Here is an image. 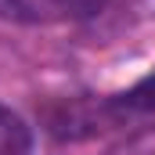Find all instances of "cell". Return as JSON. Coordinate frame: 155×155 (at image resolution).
<instances>
[{
    "label": "cell",
    "instance_id": "6da1fadb",
    "mask_svg": "<svg viewBox=\"0 0 155 155\" xmlns=\"http://www.w3.org/2000/svg\"><path fill=\"white\" fill-rule=\"evenodd\" d=\"M105 7V0H0V11L25 25H51V22H79Z\"/></svg>",
    "mask_w": 155,
    "mask_h": 155
},
{
    "label": "cell",
    "instance_id": "7a4b0ae2",
    "mask_svg": "<svg viewBox=\"0 0 155 155\" xmlns=\"http://www.w3.org/2000/svg\"><path fill=\"white\" fill-rule=\"evenodd\" d=\"M33 152V134L25 119L0 105V155H29Z\"/></svg>",
    "mask_w": 155,
    "mask_h": 155
},
{
    "label": "cell",
    "instance_id": "3957f363",
    "mask_svg": "<svg viewBox=\"0 0 155 155\" xmlns=\"http://www.w3.org/2000/svg\"><path fill=\"white\" fill-rule=\"evenodd\" d=\"M112 108L119 112V119L152 112V108H155V72H152V76H144L137 87H130V90L116 94V97H112Z\"/></svg>",
    "mask_w": 155,
    "mask_h": 155
},
{
    "label": "cell",
    "instance_id": "277c9868",
    "mask_svg": "<svg viewBox=\"0 0 155 155\" xmlns=\"http://www.w3.org/2000/svg\"><path fill=\"white\" fill-rule=\"evenodd\" d=\"M105 155H155V126H141L137 134H130L126 141H119Z\"/></svg>",
    "mask_w": 155,
    "mask_h": 155
}]
</instances>
